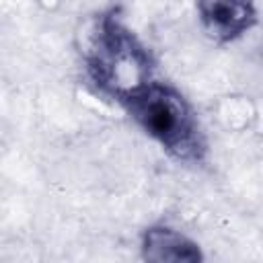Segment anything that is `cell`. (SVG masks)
<instances>
[{
    "mask_svg": "<svg viewBox=\"0 0 263 263\" xmlns=\"http://www.w3.org/2000/svg\"><path fill=\"white\" fill-rule=\"evenodd\" d=\"M156 60L148 45L125 25L121 10L101 12L84 51V70L97 92L121 105L154 80Z\"/></svg>",
    "mask_w": 263,
    "mask_h": 263,
    "instance_id": "cell-1",
    "label": "cell"
},
{
    "mask_svg": "<svg viewBox=\"0 0 263 263\" xmlns=\"http://www.w3.org/2000/svg\"><path fill=\"white\" fill-rule=\"evenodd\" d=\"M119 107L171 158L187 164H199L205 160V132L197 111L177 86L152 80Z\"/></svg>",
    "mask_w": 263,
    "mask_h": 263,
    "instance_id": "cell-2",
    "label": "cell"
},
{
    "mask_svg": "<svg viewBox=\"0 0 263 263\" xmlns=\"http://www.w3.org/2000/svg\"><path fill=\"white\" fill-rule=\"evenodd\" d=\"M199 23L216 43H232L257 25L255 0H195Z\"/></svg>",
    "mask_w": 263,
    "mask_h": 263,
    "instance_id": "cell-3",
    "label": "cell"
},
{
    "mask_svg": "<svg viewBox=\"0 0 263 263\" xmlns=\"http://www.w3.org/2000/svg\"><path fill=\"white\" fill-rule=\"evenodd\" d=\"M140 255L144 261H154V263H197L203 261V253L199 245L189 238L185 232L160 222L144 228L140 236Z\"/></svg>",
    "mask_w": 263,
    "mask_h": 263,
    "instance_id": "cell-4",
    "label": "cell"
}]
</instances>
